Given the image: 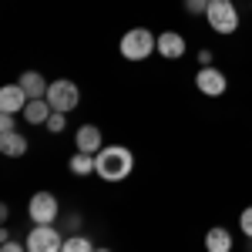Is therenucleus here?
<instances>
[{"label": "nucleus", "mask_w": 252, "mask_h": 252, "mask_svg": "<svg viewBox=\"0 0 252 252\" xmlns=\"http://www.w3.org/2000/svg\"><path fill=\"white\" fill-rule=\"evenodd\" d=\"M135 172V155L125 145H104L94 155V175L101 182H125Z\"/></svg>", "instance_id": "nucleus-1"}, {"label": "nucleus", "mask_w": 252, "mask_h": 252, "mask_svg": "<svg viewBox=\"0 0 252 252\" xmlns=\"http://www.w3.org/2000/svg\"><path fill=\"white\" fill-rule=\"evenodd\" d=\"M121 58L125 61H145L158 51V37L148 31V27H131L121 34V44H118Z\"/></svg>", "instance_id": "nucleus-2"}, {"label": "nucleus", "mask_w": 252, "mask_h": 252, "mask_svg": "<svg viewBox=\"0 0 252 252\" xmlns=\"http://www.w3.org/2000/svg\"><path fill=\"white\" fill-rule=\"evenodd\" d=\"M205 20H209V27L215 34H235L239 31V7L232 0H209Z\"/></svg>", "instance_id": "nucleus-3"}, {"label": "nucleus", "mask_w": 252, "mask_h": 252, "mask_svg": "<svg viewBox=\"0 0 252 252\" xmlns=\"http://www.w3.org/2000/svg\"><path fill=\"white\" fill-rule=\"evenodd\" d=\"M47 101H51L54 111L71 115V111L81 104V88L74 84V81H67V78H58V81H51V88H47Z\"/></svg>", "instance_id": "nucleus-4"}, {"label": "nucleus", "mask_w": 252, "mask_h": 252, "mask_svg": "<svg viewBox=\"0 0 252 252\" xmlns=\"http://www.w3.org/2000/svg\"><path fill=\"white\" fill-rule=\"evenodd\" d=\"M27 215L34 225H54L61 215V205H58V195L54 192H34L31 202H27Z\"/></svg>", "instance_id": "nucleus-5"}, {"label": "nucleus", "mask_w": 252, "mask_h": 252, "mask_svg": "<svg viewBox=\"0 0 252 252\" xmlns=\"http://www.w3.org/2000/svg\"><path fill=\"white\" fill-rule=\"evenodd\" d=\"M24 242H27V252H61L64 249V232L58 225H34Z\"/></svg>", "instance_id": "nucleus-6"}, {"label": "nucleus", "mask_w": 252, "mask_h": 252, "mask_svg": "<svg viewBox=\"0 0 252 252\" xmlns=\"http://www.w3.org/2000/svg\"><path fill=\"white\" fill-rule=\"evenodd\" d=\"M195 88H198L202 94H209V97H219V94H225L229 81H225V74H222L219 67H198V71H195Z\"/></svg>", "instance_id": "nucleus-7"}, {"label": "nucleus", "mask_w": 252, "mask_h": 252, "mask_svg": "<svg viewBox=\"0 0 252 252\" xmlns=\"http://www.w3.org/2000/svg\"><path fill=\"white\" fill-rule=\"evenodd\" d=\"M27 91L20 88V84H3L0 88V115H24V108H27Z\"/></svg>", "instance_id": "nucleus-8"}, {"label": "nucleus", "mask_w": 252, "mask_h": 252, "mask_svg": "<svg viewBox=\"0 0 252 252\" xmlns=\"http://www.w3.org/2000/svg\"><path fill=\"white\" fill-rule=\"evenodd\" d=\"M74 145H78V152H84V155H97V152L104 148L101 128H97V125H81L78 135H74Z\"/></svg>", "instance_id": "nucleus-9"}, {"label": "nucleus", "mask_w": 252, "mask_h": 252, "mask_svg": "<svg viewBox=\"0 0 252 252\" xmlns=\"http://www.w3.org/2000/svg\"><path fill=\"white\" fill-rule=\"evenodd\" d=\"M158 54L165 61H178L185 54V37L178 34V31H165V34H158Z\"/></svg>", "instance_id": "nucleus-10"}, {"label": "nucleus", "mask_w": 252, "mask_h": 252, "mask_svg": "<svg viewBox=\"0 0 252 252\" xmlns=\"http://www.w3.org/2000/svg\"><path fill=\"white\" fill-rule=\"evenodd\" d=\"M17 84L24 88V91H27V97H31V101H40V97H47V88H51V84H47V78H44L40 71H24Z\"/></svg>", "instance_id": "nucleus-11"}, {"label": "nucleus", "mask_w": 252, "mask_h": 252, "mask_svg": "<svg viewBox=\"0 0 252 252\" xmlns=\"http://www.w3.org/2000/svg\"><path fill=\"white\" fill-rule=\"evenodd\" d=\"M205 252H232V232L222 225H212L205 232Z\"/></svg>", "instance_id": "nucleus-12"}, {"label": "nucleus", "mask_w": 252, "mask_h": 252, "mask_svg": "<svg viewBox=\"0 0 252 252\" xmlns=\"http://www.w3.org/2000/svg\"><path fill=\"white\" fill-rule=\"evenodd\" d=\"M54 115V108H51V101L47 97H40V101H27V108H24V121L27 125H47V118Z\"/></svg>", "instance_id": "nucleus-13"}, {"label": "nucleus", "mask_w": 252, "mask_h": 252, "mask_svg": "<svg viewBox=\"0 0 252 252\" xmlns=\"http://www.w3.org/2000/svg\"><path fill=\"white\" fill-rule=\"evenodd\" d=\"M0 152H3L7 158H20V155H27V138L20 135V131L0 135Z\"/></svg>", "instance_id": "nucleus-14"}, {"label": "nucleus", "mask_w": 252, "mask_h": 252, "mask_svg": "<svg viewBox=\"0 0 252 252\" xmlns=\"http://www.w3.org/2000/svg\"><path fill=\"white\" fill-rule=\"evenodd\" d=\"M67 168H71L74 175H81V178H88V175H94V155H84V152H78V155H71Z\"/></svg>", "instance_id": "nucleus-15"}, {"label": "nucleus", "mask_w": 252, "mask_h": 252, "mask_svg": "<svg viewBox=\"0 0 252 252\" xmlns=\"http://www.w3.org/2000/svg\"><path fill=\"white\" fill-rule=\"evenodd\" d=\"M61 252H94V246H91V239H88V235H67Z\"/></svg>", "instance_id": "nucleus-16"}, {"label": "nucleus", "mask_w": 252, "mask_h": 252, "mask_svg": "<svg viewBox=\"0 0 252 252\" xmlns=\"http://www.w3.org/2000/svg\"><path fill=\"white\" fill-rule=\"evenodd\" d=\"M64 128H67V115H61V111H54V115L47 118V131H51V135H61Z\"/></svg>", "instance_id": "nucleus-17"}, {"label": "nucleus", "mask_w": 252, "mask_h": 252, "mask_svg": "<svg viewBox=\"0 0 252 252\" xmlns=\"http://www.w3.org/2000/svg\"><path fill=\"white\" fill-rule=\"evenodd\" d=\"M239 229H242V235H249V239H252V205H249V209H242V215H239Z\"/></svg>", "instance_id": "nucleus-18"}, {"label": "nucleus", "mask_w": 252, "mask_h": 252, "mask_svg": "<svg viewBox=\"0 0 252 252\" xmlns=\"http://www.w3.org/2000/svg\"><path fill=\"white\" fill-rule=\"evenodd\" d=\"M10 131H17V121H14V115H0V135H10Z\"/></svg>", "instance_id": "nucleus-19"}, {"label": "nucleus", "mask_w": 252, "mask_h": 252, "mask_svg": "<svg viewBox=\"0 0 252 252\" xmlns=\"http://www.w3.org/2000/svg\"><path fill=\"white\" fill-rule=\"evenodd\" d=\"M185 10L189 14H205L209 10V0H185Z\"/></svg>", "instance_id": "nucleus-20"}, {"label": "nucleus", "mask_w": 252, "mask_h": 252, "mask_svg": "<svg viewBox=\"0 0 252 252\" xmlns=\"http://www.w3.org/2000/svg\"><path fill=\"white\" fill-rule=\"evenodd\" d=\"M0 252H27V242H14V239H7V242L0 246Z\"/></svg>", "instance_id": "nucleus-21"}, {"label": "nucleus", "mask_w": 252, "mask_h": 252, "mask_svg": "<svg viewBox=\"0 0 252 252\" xmlns=\"http://www.w3.org/2000/svg\"><path fill=\"white\" fill-rule=\"evenodd\" d=\"M198 64L202 67H212V51H198Z\"/></svg>", "instance_id": "nucleus-22"}, {"label": "nucleus", "mask_w": 252, "mask_h": 252, "mask_svg": "<svg viewBox=\"0 0 252 252\" xmlns=\"http://www.w3.org/2000/svg\"><path fill=\"white\" fill-rule=\"evenodd\" d=\"M64 225H67V229H78V225H81V215H71V219H67Z\"/></svg>", "instance_id": "nucleus-23"}, {"label": "nucleus", "mask_w": 252, "mask_h": 252, "mask_svg": "<svg viewBox=\"0 0 252 252\" xmlns=\"http://www.w3.org/2000/svg\"><path fill=\"white\" fill-rule=\"evenodd\" d=\"M94 252H111V249H94Z\"/></svg>", "instance_id": "nucleus-24"}, {"label": "nucleus", "mask_w": 252, "mask_h": 252, "mask_svg": "<svg viewBox=\"0 0 252 252\" xmlns=\"http://www.w3.org/2000/svg\"><path fill=\"white\" fill-rule=\"evenodd\" d=\"M249 252H252V239H249Z\"/></svg>", "instance_id": "nucleus-25"}]
</instances>
